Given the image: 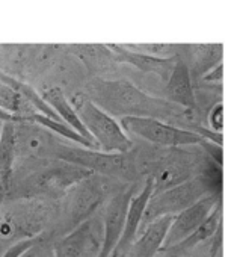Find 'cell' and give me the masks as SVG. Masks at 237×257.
<instances>
[{
	"label": "cell",
	"instance_id": "obj_1",
	"mask_svg": "<svg viewBox=\"0 0 237 257\" xmlns=\"http://www.w3.org/2000/svg\"><path fill=\"white\" fill-rule=\"evenodd\" d=\"M82 92L113 118H156L190 132L199 124L195 121V110L183 109L165 97L147 94L127 79L91 77Z\"/></svg>",
	"mask_w": 237,
	"mask_h": 257
},
{
	"label": "cell",
	"instance_id": "obj_2",
	"mask_svg": "<svg viewBox=\"0 0 237 257\" xmlns=\"http://www.w3.org/2000/svg\"><path fill=\"white\" fill-rule=\"evenodd\" d=\"M92 176L88 170L61 159H29L17 164L5 200H43L58 203L65 194Z\"/></svg>",
	"mask_w": 237,
	"mask_h": 257
},
{
	"label": "cell",
	"instance_id": "obj_3",
	"mask_svg": "<svg viewBox=\"0 0 237 257\" xmlns=\"http://www.w3.org/2000/svg\"><path fill=\"white\" fill-rule=\"evenodd\" d=\"M126 185L127 183L97 174L82 180L56 203V218L47 234L56 240L73 233L80 225L95 218L98 209L104 207L109 198Z\"/></svg>",
	"mask_w": 237,
	"mask_h": 257
},
{
	"label": "cell",
	"instance_id": "obj_4",
	"mask_svg": "<svg viewBox=\"0 0 237 257\" xmlns=\"http://www.w3.org/2000/svg\"><path fill=\"white\" fill-rule=\"evenodd\" d=\"M135 155L138 174L139 177L154 180V194L202 176L210 164L205 153H190L181 149L138 147L135 144Z\"/></svg>",
	"mask_w": 237,
	"mask_h": 257
},
{
	"label": "cell",
	"instance_id": "obj_5",
	"mask_svg": "<svg viewBox=\"0 0 237 257\" xmlns=\"http://www.w3.org/2000/svg\"><path fill=\"white\" fill-rule=\"evenodd\" d=\"M56 218V203L43 200L0 201V245L11 248L47 233Z\"/></svg>",
	"mask_w": 237,
	"mask_h": 257
},
{
	"label": "cell",
	"instance_id": "obj_6",
	"mask_svg": "<svg viewBox=\"0 0 237 257\" xmlns=\"http://www.w3.org/2000/svg\"><path fill=\"white\" fill-rule=\"evenodd\" d=\"M53 158L82 167L92 174L109 177L123 183H138L141 179L136 168L135 149L129 153H104L71 143L65 144L61 140L55 149Z\"/></svg>",
	"mask_w": 237,
	"mask_h": 257
},
{
	"label": "cell",
	"instance_id": "obj_7",
	"mask_svg": "<svg viewBox=\"0 0 237 257\" xmlns=\"http://www.w3.org/2000/svg\"><path fill=\"white\" fill-rule=\"evenodd\" d=\"M214 176L222 177V171L216 170L213 173H208V167H207L202 176H198L168 191L153 194L147 206L139 234L156 219H160L163 216H177L178 213L189 209L204 197L214 192H220V183H219L220 179H214Z\"/></svg>",
	"mask_w": 237,
	"mask_h": 257
},
{
	"label": "cell",
	"instance_id": "obj_8",
	"mask_svg": "<svg viewBox=\"0 0 237 257\" xmlns=\"http://www.w3.org/2000/svg\"><path fill=\"white\" fill-rule=\"evenodd\" d=\"M71 103L100 152L129 153L135 149L133 140L126 134L121 122L92 103L83 92L76 94Z\"/></svg>",
	"mask_w": 237,
	"mask_h": 257
},
{
	"label": "cell",
	"instance_id": "obj_9",
	"mask_svg": "<svg viewBox=\"0 0 237 257\" xmlns=\"http://www.w3.org/2000/svg\"><path fill=\"white\" fill-rule=\"evenodd\" d=\"M123 128L127 135H135L156 147L181 149L189 146H199L204 140L186 128L172 125L156 118H121Z\"/></svg>",
	"mask_w": 237,
	"mask_h": 257
},
{
	"label": "cell",
	"instance_id": "obj_10",
	"mask_svg": "<svg viewBox=\"0 0 237 257\" xmlns=\"http://www.w3.org/2000/svg\"><path fill=\"white\" fill-rule=\"evenodd\" d=\"M138 192V183H127L104 204L103 210V245L98 257H110L124 233L127 213L133 197Z\"/></svg>",
	"mask_w": 237,
	"mask_h": 257
},
{
	"label": "cell",
	"instance_id": "obj_11",
	"mask_svg": "<svg viewBox=\"0 0 237 257\" xmlns=\"http://www.w3.org/2000/svg\"><path fill=\"white\" fill-rule=\"evenodd\" d=\"M219 200H222L220 192L210 194V195L204 197L202 200H199L198 203H195L193 206H190L189 209H186L181 213H178L177 216H174V221L169 227V231L166 234V239H165V243H163V248L160 252L171 249L172 246L178 245L180 242L187 239L190 234H193L198 230V227L213 212V209L219 203Z\"/></svg>",
	"mask_w": 237,
	"mask_h": 257
},
{
	"label": "cell",
	"instance_id": "obj_12",
	"mask_svg": "<svg viewBox=\"0 0 237 257\" xmlns=\"http://www.w3.org/2000/svg\"><path fill=\"white\" fill-rule=\"evenodd\" d=\"M16 132L19 162L29 159H52L55 149L61 141L46 127L34 121L16 124Z\"/></svg>",
	"mask_w": 237,
	"mask_h": 257
},
{
	"label": "cell",
	"instance_id": "obj_13",
	"mask_svg": "<svg viewBox=\"0 0 237 257\" xmlns=\"http://www.w3.org/2000/svg\"><path fill=\"white\" fill-rule=\"evenodd\" d=\"M103 227H98L95 218L80 225L73 233L55 240L56 257H98L103 245Z\"/></svg>",
	"mask_w": 237,
	"mask_h": 257
},
{
	"label": "cell",
	"instance_id": "obj_14",
	"mask_svg": "<svg viewBox=\"0 0 237 257\" xmlns=\"http://www.w3.org/2000/svg\"><path fill=\"white\" fill-rule=\"evenodd\" d=\"M109 49L113 52L116 64H129L145 74H156L165 83L169 80L178 56H153L147 53H141L136 50L129 49L126 44H107Z\"/></svg>",
	"mask_w": 237,
	"mask_h": 257
},
{
	"label": "cell",
	"instance_id": "obj_15",
	"mask_svg": "<svg viewBox=\"0 0 237 257\" xmlns=\"http://www.w3.org/2000/svg\"><path fill=\"white\" fill-rule=\"evenodd\" d=\"M154 194V180L153 179H145L144 186L139 194H136L130 203L129 213H127V221L124 227V233L121 236L120 243L116 245L115 251L112 252L110 257H126L132 245L136 242V237L139 236L142 219L147 210V206Z\"/></svg>",
	"mask_w": 237,
	"mask_h": 257
},
{
	"label": "cell",
	"instance_id": "obj_16",
	"mask_svg": "<svg viewBox=\"0 0 237 257\" xmlns=\"http://www.w3.org/2000/svg\"><path fill=\"white\" fill-rule=\"evenodd\" d=\"M165 98L183 109L196 110V95L192 83V74L187 64L178 56L175 68L165 85Z\"/></svg>",
	"mask_w": 237,
	"mask_h": 257
},
{
	"label": "cell",
	"instance_id": "obj_17",
	"mask_svg": "<svg viewBox=\"0 0 237 257\" xmlns=\"http://www.w3.org/2000/svg\"><path fill=\"white\" fill-rule=\"evenodd\" d=\"M19 162L17 153V132L14 122H5L0 135V185L4 191V200L10 192L14 173ZM2 200V201H4Z\"/></svg>",
	"mask_w": 237,
	"mask_h": 257
},
{
	"label": "cell",
	"instance_id": "obj_18",
	"mask_svg": "<svg viewBox=\"0 0 237 257\" xmlns=\"http://www.w3.org/2000/svg\"><path fill=\"white\" fill-rule=\"evenodd\" d=\"M174 216H163L151 222L132 245L126 257H156L162 251Z\"/></svg>",
	"mask_w": 237,
	"mask_h": 257
},
{
	"label": "cell",
	"instance_id": "obj_19",
	"mask_svg": "<svg viewBox=\"0 0 237 257\" xmlns=\"http://www.w3.org/2000/svg\"><path fill=\"white\" fill-rule=\"evenodd\" d=\"M67 49L86 67L92 77H101L100 73L112 70L116 64L115 55L107 44H70Z\"/></svg>",
	"mask_w": 237,
	"mask_h": 257
},
{
	"label": "cell",
	"instance_id": "obj_20",
	"mask_svg": "<svg viewBox=\"0 0 237 257\" xmlns=\"http://www.w3.org/2000/svg\"><path fill=\"white\" fill-rule=\"evenodd\" d=\"M41 95H43V98L53 107V110L59 115V118H61L64 122H67L70 127L74 128V131H76L79 135H82L83 138H86L88 141H91L92 144L97 146V143H95V141L92 140V137L89 135L88 128H86L85 124L82 122L79 113L76 112L73 103L67 98V95H65V92H64V89H62L61 86L46 88V89H43ZM97 147H98V146H97ZM98 150H100V149H98Z\"/></svg>",
	"mask_w": 237,
	"mask_h": 257
},
{
	"label": "cell",
	"instance_id": "obj_21",
	"mask_svg": "<svg viewBox=\"0 0 237 257\" xmlns=\"http://www.w3.org/2000/svg\"><path fill=\"white\" fill-rule=\"evenodd\" d=\"M222 213H223V209H222V200H219V203L214 206L213 212L208 215V218L198 227V230L190 234L187 239H184L183 242H180L178 245L172 246L171 249L165 251V254L168 255H180L192 248H195L196 245H199L201 242L204 240H211V237L216 234L217 228L222 225Z\"/></svg>",
	"mask_w": 237,
	"mask_h": 257
},
{
	"label": "cell",
	"instance_id": "obj_22",
	"mask_svg": "<svg viewBox=\"0 0 237 257\" xmlns=\"http://www.w3.org/2000/svg\"><path fill=\"white\" fill-rule=\"evenodd\" d=\"M0 107L23 118L25 121H31V118L37 113L20 91L4 82H0Z\"/></svg>",
	"mask_w": 237,
	"mask_h": 257
},
{
	"label": "cell",
	"instance_id": "obj_23",
	"mask_svg": "<svg viewBox=\"0 0 237 257\" xmlns=\"http://www.w3.org/2000/svg\"><path fill=\"white\" fill-rule=\"evenodd\" d=\"M31 121L46 127L47 131H50L53 135H58L59 138H64L67 140L68 143L71 144H76V146H80V147H85V149H91V150H98V147L95 144H92L91 141H88L86 138H83L82 135H79L73 127H70L67 122L64 121H55L52 118H47L41 113H35Z\"/></svg>",
	"mask_w": 237,
	"mask_h": 257
},
{
	"label": "cell",
	"instance_id": "obj_24",
	"mask_svg": "<svg viewBox=\"0 0 237 257\" xmlns=\"http://www.w3.org/2000/svg\"><path fill=\"white\" fill-rule=\"evenodd\" d=\"M192 61H195L196 67V74L202 76L207 74L211 68H214L217 64L222 62V53H223V46L222 44H199V46H192Z\"/></svg>",
	"mask_w": 237,
	"mask_h": 257
},
{
	"label": "cell",
	"instance_id": "obj_25",
	"mask_svg": "<svg viewBox=\"0 0 237 257\" xmlns=\"http://www.w3.org/2000/svg\"><path fill=\"white\" fill-rule=\"evenodd\" d=\"M53 243H55V240L47 233H44L20 257H56L55 255V246H53Z\"/></svg>",
	"mask_w": 237,
	"mask_h": 257
},
{
	"label": "cell",
	"instance_id": "obj_26",
	"mask_svg": "<svg viewBox=\"0 0 237 257\" xmlns=\"http://www.w3.org/2000/svg\"><path fill=\"white\" fill-rule=\"evenodd\" d=\"M207 121H208V127L213 132L222 134V131H223V103H222V100L211 106L210 112L207 113Z\"/></svg>",
	"mask_w": 237,
	"mask_h": 257
},
{
	"label": "cell",
	"instance_id": "obj_27",
	"mask_svg": "<svg viewBox=\"0 0 237 257\" xmlns=\"http://www.w3.org/2000/svg\"><path fill=\"white\" fill-rule=\"evenodd\" d=\"M38 240V237H35V239H31V240H23V242H20V243H17V245H14V246H11V248H7L5 249V252L0 255V257H20L26 249H29L35 242Z\"/></svg>",
	"mask_w": 237,
	"mask_h": 257
},
{
	"label": "cell",
	"instance_id": "obj_28",
	"mask_svg": "<svg viewBox=\"0 0 237 257\" xmlns=\"http://www.w3.org/2000/svg\"><path fill=\"white\" fill-rule=\"evenodd\" d=\"M202 80L208 82V83H220L222 85V80H223V64L220 62L214 68H211L207 74L202 76Z\"/></svg>",
	"mask_w": 237,
	"mask_h": 257
},
{
	"label": "cell",
	"instance_id": "obj_29",
	"mask_svg": "<svg viewBox=\"0 0 237 257\" xmlns=\"http://www.w3.org/2000/svg\"><path fill=\"white\" fill-rule=\"evenodd\" d=\"M222 237H223V224L217 228L216 234L211 237V248H210V257H217L222 251Z\"/></svg>",
	"mask_w": 237,
	"mask_h": 257
},
{
	"label": "cell",
	"instance_id": "obj_30",
	"mask_svg": "<svg viewBox=\"0 0 237 257\" xmlns=\"http://www.w3.org/2000/svg\"><path fill=\"white\" fill-rule=\"evenodd\" d=\"M0 122H4V124L5 122L19 124V122H25V119L17 116V115H14V113H11V112H8V110H5L4 107H0Z\"/></svg>",
	"mask_w": 237,
	"mask_h": 257
},
{
	"label": "cell",
	"instance_id": "obj_31",
	"mask_svg": "<svg viewBox=\"0 0 237 257\" xmlns=\"http://www.w3.org/2000/svg\"><path fill=\"white\" fill-rule=\"evenodd\" d=\"M4 200V191H2V185H0V201Z\"/></svg>",
	"mask_w": 237,
	"mask_h": 257
},
{
	"label": "cell",
	"instance_id": "obj_32",
	"mask_svg": "<svg viewBox=\"0 0 237 257\" xmlns=\"http://www.w3.org/2000/svg\"><path fill=\"white\" fill-rule=\"evenodd\" d=\"M4 252H5V251H4V248H2V245H0V255H2Z\"/></svg>",
	"mask_w": 237,
	"mask_h": 257
},
{
	"label": "cell",
	"instance_id": "obj_33",
	"mask_svg": "<svg viewBox=\"0 0 237 257\" xmlns=\"http://www.w3.org/2000/svg\"><path fill=\"white\" fill-rule=\"evenodd\" d=\"M2 127H4V122H0V135H2Z\"/></svg>",
	"mask_w": 237,
	"mask_h": 257
}]
</instances>
